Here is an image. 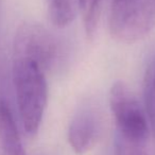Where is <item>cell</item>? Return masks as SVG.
Returning <instances> with one entry per match:
<instances>
[{"label": "cell", "mask_w": 155, "mask_h": 155, "mask_svg": "<svg viewBox=\"0 0 155 155\" xmlns=\"http://www.w3.org/2000/svg\"><path fill=\"white\" fill-rule=\"evenodd\" d=\"M13 84L22 127L29 135L38 131L48 101L45 71L25 58L13 60Z\"/></svg>", "instance_id": "cell-1"}, {"label": "cell", "mask_w": 155, "mask_h": 155, "mask_svg": "<svg viewBox=\"0 0 155 155\" xmlns=\"http://www.w3.org/2000/svg\"><path fill=\"white\" fill-rule=\"evenodd\" d=\"M108 26L118 41H141L155 27V0H112Z\"/></svg>", "instance_id": "cell-2"}, {"label": "cell", "mask_w": 155, "mask_h": 155, "mask_svg": "<svg viewBox=\"0 0 155 155\" xmlns=\"http://www.w3.org/2000/svg\"><path fill=\"white\" fill-rule=\"evenodd\" d=\"M110 107L116 125V134L134 140L148 141L149 127L147 114L133 91L119 81L110 91Z\"/></svg>", "instance_id": "cell-3"}, {"label": "cell", "mask_w": 155, "mask_h": 155, "mask_svg": "<svg viewBox=\"0 0 155 155\" xmlns=\"http://www.w3.org/2000/svg\"><path fill=\"white\" fill-rule=\"evenodd\" d=\"M13 52V58L32 61L46 72L55 62L58 45L51 33L41 25L25 22L15 34Z\"/></svg>", "instance_id": "cell-4"}, {"label": "cell", "mask_w": 155, "mask_h": 155, "mask_svg": "<svg viewBox=\"0 0 155 155\" xmlns=\"http://www.w3.org/2000/svg\"><path fill=\"white\" fill-rule=\"evenodd\" d=\"M102 132V121L95 108H83L73 117L69 125L68 139L78 154H84L94 148Z\"/></svg>", "instance_id": "cell-5"}, {"label": "cell", "mask_w": 155, "mask_h": 155, "mask_svg": "<svg viewBox=\"0 0 155 155\" xmlns=\"http://www.w3.org/2000/svg\"><path fill=\"white\" fill-rule=\"evenodd\" d=\"M0 142L3 155H26L15 118L5 99H0Z\"/></svg>", "instance_id": "cell-6"}, {"label": "cell", "mask_w": 155, "mask_h": 155, "mask_svg": "<svg viewBox=\"0 0 155 155\" xmlns=\"http://www.w3.org/2000/svg\"><path fill=\"white\" fill-rule=\"evenodd\" d=\"M47 5L50 20L58 28L69 26L80 12L78 0H47Z\"/></svg>", "instance_id": "cell-7"}, {"label": "cell", "mask_w": 155, "mask_h": 155, "mask_svg": "<svg viewBox=\"0 0 155 155\" xmlns=\"http://www.w3.org/2000/svg\"><path fill=\"white\" fill-rule=\"evenodd\" d=\"M103 0H78L79 11L82 14L83 26L89 38H93L99 24Z\"/></svg>", "instance_id": "cell-8"}, {"label": "cell", "mask_w": 155, "mask_h": 155, "mask_svg": "<svg viewBox=\"0 0 155 155\" xmlns=\"http://www.w3.org/2000/svg\"><path fill=\"white\" fill-rule=\"evenodd\" d=\"M144 107L149 127L155 139V62L147 73L144 84Z\"/></svg>", "instance_id": "cell-9"}, {"label": "cell", "mask_w": 155, "mask_h": 155, "mask_svg": "<svg viewBox=\"0 0 155 155\" xmlns=\"http://www.w3.org/2000/svg\"><path fill=\"white\" fill-rule=\"evenodd\" d=\"M115 155H148L147 141L130 139L116 134Z\"/></svg>", "instance_id": "cell-10"}, {"label": "cell", "mask_w": 155, "mask_h": 155, "mask_svg": "<svg viewBox=\"0 0 155 155\" xmlns=\"http://www.w3.org/2000/svg\"><path fill=\"white\" fill-rule=\"evenodd\" d=\"M0 155H3V151H2V147H1V142H0Z\"/></svg>", "instance_id": "cell-11"}]
</instances>
